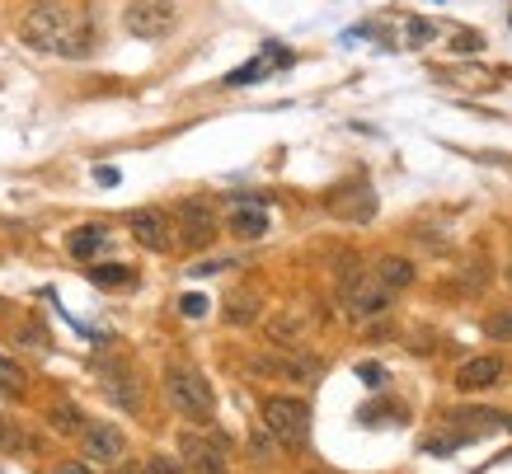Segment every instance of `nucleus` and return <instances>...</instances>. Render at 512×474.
Listing matches in <instances>:
<instances>
[{"label": "nucleus", "instance_id": "obj_9", "mask_svg": "<svg viewBox=\"0 0 512 474\" xmlns=\"http://www.w3.org/2000/svg\"><path fill=\"white\" fill-rule=\"evenodd\" d=\"M179 235H184L188 249H207L217 240V212L202 207V202H184L179 207Z\"/></svg>", "mask_w": 512, "mask_h": 474}, {"label": "nucleus", "instance_id": "obj_25", "mask_svg": "<svg viewBox=\"0 0 512 474\" xmlns=\"http://www.w3.org/2000/svg\"><path fill=\"white\" fill-rule=\"evenodd\" d=\"M179 310L198 320V315H207V301H202V296H184V301H179Z\"/></svg>", "mask_w": 512, "mask_h": 474}, {"label": "nucleus", "instance_id": "obj_14", "mask_svg": "<svg viewBox=\"0 0 512 474\" xmlns=\"http://www.w3.org/2000/svg\"><path fill=\"white\" fill-rule=\"evenodd\" d=\"M231 230L240 235V240H259V235H268V212L259 207V202L231 207Z\"/></svg>", "mask_w": 512, "mask_h": 474}, {"label": "nucleus", "instance_id": "obj_11", "mask_svg": "<svg viewBox=\"0 0 512 474\" xmlns=\"http://www.w3.org/2000/svg\"><path fill=\"white\" fill-rule=\"evenodd\" d=\"M329 212L343 216V221H372L376 198L367 184H343L339 193H329Z\"/></svg>", "mask_w": 512, "mask_h": 474}, {"label": "nucleus", "instance_id": "obj_5", "mask_svg": "<svg viewBox=\"0 0 512 474\" xmlns=\"http://www.w3.org/2000/svg\"><path fill=\"white\" fill-rule=\"evenodd\" d=\"M390 296H395V291H386L376 277L357 273V277H348V282H343V310H348L353 320H376V315H386Z\"/></svg>", "mask_w": 512, "mask_h": 474}, {"label": "nucleus", "instance_id": "obj_30", "mask_svg": "<svg viewBox=\"0 0 512 474\" xmlns=\"http://www.w3.org/2000/svg\"><path fill=\"white\" fill-rule=\"evenodd\" d=\"M0 320H5V296H0Z\"/></svg>", "mask_w": 512, "mask_h": 474}, {"label": "nucleus", "instance_id": "obj_2", "mask_svg": "<svg viewBox=\"0 0 512 474\" xmlns=\"http://www.w3.org/2000/svg\"><path fill=\"white\" fill-rule=\"evenodd\" d=\"M165 399H170L174 413H184L193 423H207L212 413H217V395H212V385L202 376L198 367H188V362H174L165 371Z\"/></svg>", "mask_w": 512, "mask_h": 474}, {"label": "nucleus", "instance_id": "obj_12", "mask_svg": "<svg viewBox=\"0 0 512 474\" xmlns=\"http://www.w3.org/2000/svg\"><path fill=\"white\" fill-rule=\"evenodd\" d=\"M503 371H508V362H503V357H494V352L470 357L466 367L456 371V390H489V385L503 381Z\"/></svg>", "mask_w": 512, "mask_h": 474}, {"label": "nucleus", "instance_id": "obj_1", "mask_svg": "<svg viewBox=\"0 0 512 474\" xmlns=\"http://www.w3.org/2000/svg\"><path fill=\"white\" fill-rule=\"evenodd\" d=\"M19 33H24L29 47L52 52V57H80V52H90V29L80 24V15L62 10L57 0H38L29 15H24Z\"/></svg>", "mask_w": 512, "mask_h": 474}, {"label": "nucleus", "instance_id": "obj_22", "mask_svg": "<svg viewBox=\"0 0 512 474\" xmlns=\"http://www.w3.org/2000/svg\"><path fill=\"white\" fill-rule=\"evenodd\" d=\"M484 334L498 338V343H503V338L512 343V310H494V315L484 320Z\"/></svg>", "mask_w": 512, "mask_h": 474}, {"label": "nucleus", "instance_id": "obj_17", "mask_svg": "<svg viewBox=\"0 0 512 474\" xmlns=\"http://www.w3.org/2000/svg\"><path fill=\"white\" fill-rule=\"evenodd\" d=\"M259 320V296L254 291H231L226 296V324H254Z\"/></svg>", "mask_w": 512, "mask_h": 474}, {"label": "nucleus", "instance_id": "obj_32", "mask_svg": "<svg viewBox=\"0 0 512 474\" xmlns=\"http://www.w3.org/2000/svg\"><path fill=\"white\" fill-rule=\"evenodd\" d=\"M0 395H5V390H0Z\"/></svg>", "mask_w": 512, "mask_h": 474}, {"label": "nucleus", "instance_id": "obj_18", "mask_svg": "<svg viewBox=\"0 0 512 474\" xmlns=\"http://www.w3.org/2000/svg\"><path fill=\"white\" fill-rule=\"evenodd\" d=\"M47 423H52V428L62 432V437H80V428H85V413L76 409V404H52V409H47Z\"/></svg>", "mask_w": 512, "mask_h": 474}, {"label": "nucleus", "instance_id": "obj_7", "mask_svg": "<svg viewBox=\"0 0 512 474\" xmlns=\"http://www.w3.org/2000/svg\"><path fill=\"white\" fill-rule=\"evenodd\" d=\"M80 446H85V460L113 465V460H123L127 437H123V428H113V423H90V418H85V428H80Z\"/></svg>", "mask_w": 512, "mask_h": 474}, {"label": "nucleus", "instance_id": "obj_24", "mask_svg": "<svg viewBox=\"0 0 512 474\" xmlns=\"http://www.w3.org/2000/svg\"><path fill=\"white\" fill-rule=\"evenodd\" d=\"M268 334L278 338V343H296V324L292 320H273L268 324Z\"/></svg>", "mask_w": 512, "mask_h": 474}, {"label": "nucleus", "instance_id": "obj_20", "mask_svg": "<svg viewBox=\"0 0 512 474\" xmlns=\"http://www.w3.org/2000/svg\"><path fill=\"white\" fill-rule=\"evenodd\" d=\"M0 451H5V456H19V451H29V432L19 428L15 418H0Z\"/></svg>", "mask_w": 512, "mask_h": 474}, {"label": "nucleus", "instance_id": "obj_16", "mask_svg": "<svg viewBox=\"0 0 512 474\" xmlns=\"http://www.w3.org/2000/svg\"><path fill=\"white\" fill-rule=\"evenodd\" d=\"M109 245V235H104V226H80L71 230V240H66V249H71V259H94L99 249Z\"/></svg>", "mask_w": 512, "mask_h": 474}, {"label": "nucleus", "instance_id": "obj_8", "mask_svg": "<svg viewBox=\"0 0 512 474\" xmlns=\"http://www.w3.org/2000/svg\"><path fill=\"white\" fill-rule=\"evenodd\" d=\"M94 376H99V385H104V395H109L113 404H123V409H141V381L132 376L127 362H99Z\"/></svg>", "mask_w": 512, "mask_h": 474}, {"label": "nucleus", "instance_id": "obj_29", "mask_svg": "<svg viewBox=\"0 0 512 474\" xmlns=\"http://www.w3.org/2000/svg\"><path fill=\"white\" fill-rule=\"evenodd\" d=\"M113 474H141V470H137V465H118V470H113Z\"/></svg>", "mask_w": 512, "mask_h": 474}, {"label": "nucleus", "instance_id": "obj_27", "mask_svg": "<svg viewBox=\"0 0 512 474\" xmlns=\"http://www.w3.org/2000/svg\"><path fill=\"white\" fill-rule=\"evenodd\" d=\"M94 179H99L104 188H113V184H118V169H113V165H99V169H94Z\"/></svg>", "mask_w": 512, "mask_h": 474}, {"label": "nucleus", "instance_id": "obj_21", "mask_svg": "<svg viewBox=\"0 0 512 474\" xmlns=\"http://www.w3.org/2000/svg\"><path fill=\"white\" fill-rule=\"evenodd\" d=\"M24 385H29V376H24V367H19V362H10V357H0V390H24Z\"/></svg>", "mask_w": 512, "mask_h": 474}, {"label": "nucleus", "instance_id": "obj_31", "mask_svg": "<svg viewBox=\"0 0 512 474\" xmlns=\"http://www.w3.org/2000/svg\"><path fill=\"white\" fill-rule=\"evenodd\" d=\"M508 287H512V263H508Z\"/></svg>", "mask_w": 512, "mask_h": 474}, {"label": "nucleus", "instance_id": "obj_15", "mask_svg": "<svg viewBox=\"0 0 512 474\" xmlns=\"http://www.w3.org/2000/svg\"><path fill=\"white\" fill-rule=\"evenodd\" d=\"M376 282H381L386 291H404L409 282H414V263L386 254V259H376Z\"/></svg>", "mask_w": 512, "mask_h": 474}, {"label": "nucleus", "instance_id": "obj_19", "mask_svg": "<svg viewBox=\"0 0 512 474\" xmlns=\"http://www.w3.org/2000/svg\"><path fill=\"white\" fill-rule=\"evenodd\" d=\"M90 277H94V287H132L137 282V273L123 268V263H99Z\"/></svg>", "mask_w": 512, "mask_h": 474}, {"label": "nucleus", "instance_id": "obj_13", "mask_svg": "<svg viewBox=\"0 0 512 474\" xmlns=\"http://www.w3.org/2000/svg\"><path fill=\"white\" fill-rule=\"evenodd\" d=\"M259 371H273V376H287V381H315L320 362L315 357H264Z\"/></svg>", "mask_w": 512, "mask_h": 474}, {"label": "nucleus", "instance_id": "obj_23", "mask_svg": "<svg viewBox=\"0 0 512 474\" xmlns=\"http://www.w3.org/2000/svg\"><path fill=\"white\" fill-rule=\"evenodd\" d=\"M141 474H184V460H174V456H151L146 465H141Z\"/></svg>", "mask_w": 512, "mask_h": 474}, {"label": "nucleus", "instance_id": "obj_10", "mask_svg": "<svg viewBox=\"0 0 512 474\" xmlns=\"http://www.w3.org/2000/svg\"><path fill=\"white\" fill-rule=\"evenodd\" d=\"M132 240H137L141 249H156V254H165L170 249V221H165V212H156V207H141V212H132Z\"/></svg>", "mask_w": 512, "mask_h": 474}, {"label": "nucleus", "instance_id": "obj_28", "mask_svg": "<svg viewBox=\"0 0 512 474\" xmlns=\"http://www.w3.org/2000/svg\"><path fill=\"white\" fill-rule=\"evenodd\" d=\"M475 47H480V33H461L456 38V52H475Z\"/></svg>", "mask_w": 512, "mask_h": 474}, {"label": "nucleus", "instance_id": "obj_26", "mask_svg": "<svg viewBox=\"0 0 512 474\" xmlns=\"http://www.w3.org/2000/svg\"><path fill=\"white\" fill-rule=\"evenodd\" d=\"M52 474H90V465H85V460H62Z\"/></svg>", "mask_w": 512, "mask_h": 474}, {"label": "nucleus", "instance_id": "obj_6", "mask_svg": "<svg viewBox=\"0 0 512 474\" xmlns=\"http://www.w3.org/2000/svg\"><path fill=\"white\" fill-rule=\"evenodd\" d=\"M179 456L193 474H226V446L221 437H207V432H179Z\"/></svg>", "mask_w": 512, "mask_h": 474}, {"label": "nucleus", "instance_id": "obj_4", "mask_svg": "<svg viewBox=\"0 0 512 474\" xmlns=\"http://www.w3.org/2000/svg\"><path fill=\"white\" fill-rule=\"evenodd\" d=\"M174 0H132L123 10V24L132 38H146V43H156V38H170L174 29Z\"/></svg>", "mask_w": 512, "mask_h": 474}, {"label": "nucleus", "instance_id": "obj_3", "mask_svg": "<svg viewBox=\"0 0 512 474\" xmlns=\"http://www.w3.org/2000/svg\"><path fill=\"white\" fill-rule=\"evenodd\" d=\"M264 423L278 442L301 446L306 442V432H311V404L296 399V395H268L264 399Z\"/></svg>", "mask_w": 512, "mask_h": 474}]
</instances>
